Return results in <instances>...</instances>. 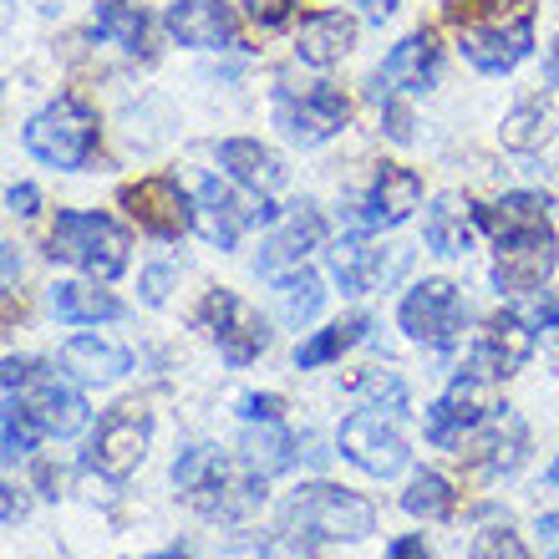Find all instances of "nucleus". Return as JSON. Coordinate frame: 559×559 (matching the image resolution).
I'll use <instances>...</instances> for the list:
<instances>
[{
	"instance_id": "obj_1",
	"label": "nucleus",
	"mask_w": 559,
	"mask_h": 559,
	"mask_svg": "<svg viewBox=\"0 0 559 559\" xmlns=\"http://www.w3.org/2000/svg\"><path fill=\"white\" fill-rule=\"evenodd\" d=\"M174 484L199 514L214 519H239L265 499V473H254L245 457L235 463V457L214 453V448H189L174 463Z\"/></svg>"
},
{
	"instance_id": "obj_2",
	"label": "nucleus",
	"mask_w": 559,
	"mask_h": 559,
	"mask_svg": "<svg viewBox=\"0 0 559 559\" xmlns=\"http://www.w3.org/2000/svg\"><path fill=\"white\" fill-rule=\"evenodd\" d=\"M453 21H463V57L478 72H514L534 51V11L519 0H453Z\"/></svg>"
},
{
	"instance_id": "obj_3",
	"label": "nucleus",
	"mask_w": 559,
	"mask_h": 559,
	"mask_svg": "<svg viewBox=\"0 0 559 559\" xmlns=\"http://www.w3.org/2000/svg\"><path fill=\"white\" fill-rule=\"evenodd\" d=\"M280 524L285 534H306V539H341V545H356L377 530V509L371 499L352 493V488L336 484H306L295 488L285 509H280Z\"/></svg>"
},
{
	"instance_id": "obj_4",
	"label": "nucleus",
	"mask_w": 559,
	"mask_h": 559,
	"mask_svg": "<svg viewBox=\"0 0 559 559\" xmlns=\"http://www.w3.org/2000/svg\"><path fill=\"white\" fill-rule=\"evenodd\" d=\"M46 254L61 260V265H76L92 280H118L128 270V229L118 219H107V214L67 209L46 235Z\"/></svg>"
},
{
	"instance_id": "obj_5",
	"label": "nucleus",
	"mask_w": 559,
	"mask_h": 559,
	"mask_svg": "<svg viewBox=\"0 0 559 559\" xmlns=\"http://www.w3.org/2000/svg\"><path fill=\"white\" fill-rule=\"evenodd\" d=\"M92 147H97V118L76 97H57L26 122V153L46 168H82Z\"/></svg>"
},
{
	"instance_id": "obj_6",
	"label": "nucleus",
	"mask_w": 559,
	"mask_h": 559,
	"mask_svg": "<svg viewBox=\"0 0 559 559\" xmlns=\"http://www.w3.org/2000/svg\"><path fill=\"white\" fill-rule=\"evenodd\" d=\"M346 118H352L346 97H341L336 87H325V82H300V87L285 82V87L275 92L280 133L300 147H316V143H325V138H336L341 128H346Z\"/></svg>"
},
{
	"instance_id": "obj_7",
	"label": "nucleus",
	"mask_w": 559,
	"mask_h": 559,
	"mask_svg": "<svg viewBox=\"0 0 559 559\" xmlns=\"http://www.w3.org/2000/svg\"><path fill=\"white\" fill-rule=\"evenodd\" d=\"M275 219V209L265 204V193L260 189H245V183H219V178H209L199 199H193V229L209 239V245H219V250H235L239 235L250 229V224H265Z\"/></svg>"
},
{
	"instance_id": "obj_8",
	"label": "nucleus",
	"mask_w": 559,
	"mask_h": 559,
	"mask_svg": "<svg viewBox=\"0 0 559 559\" xmlns=\"http://www.w3.org/2000/svg\"><path fill=\"white\" fill-rule=\"evenodd\" d=\"M147 438H153V413L138 407V402H122V407H112V413L97 423V432H92L87 468L97 473V478H107V484H122V478L143 463Z\"/></svg>"
},
{
	"instance_id": "obj_9",
	"label": "nucleus",
	"mask_w": 559,
	"mask_h": 559,
	"mask_svg": "<svg viewBox=\"0 0 559 559\" xmlns=\"http://www.w3.org/2000/svg\"><path fill=\"white\" fill-rule=\"evenodd\" d=\"M199 325L209 331V341L219 346L229 367H250L254 356L270 346V325L235 290H209L204 306H199Z\"/></svg>"
},
{
	"instance_id": "obj_10",
	"label": "nucleus",
	"mask_w": 559,
	"mask_h": 559,
	"mask_svg": "<svg viewBox=\"0 0 559 559\" xmlns=\"http://www.w3.org/2000/svg\"><path fill=\"white\" fill-rule=\"evenodd\" d=\"M559 265V245L549 224H534V229H519V235L499 239V260H493V285L499 295H530L539 290Z\"/></svg>"
},
{
	"instance_id": "obj_11",
	"label": "nucleus",
	"mask_w": 559,
	"mask_h": 559,
	"mask_svg": "<svg viewBox=\"0 0 559 559\" xmlns=\"http://www.w3.org/2000/svg\"><path fill=\"white\" fill-rule=\"evenodd\" d=\"M402 331L423 346H453L457 341V325H463V300H457V285L453 280H423L417 290H407L397 310Z\"/></svg>"
},
{
	"instance_id": "obj_12",
	"label": "nucleus",
	"mask_w": 559,
	"mask_h": 559,
	"mask_svg": "<svg viewBox=\"0 0 559 559\" xmlns=\"http://www.w3.org/2000/svg\"><path fill=\"white\" fill-rule=\"evenodd\" d=\"M341 453L352 457L361 473H371V478H397L407 463H413V453H407V442H402V432L386 417L377 413H356L341 423Z\"/></svg>"
},
{
	"instance_id": "obj_13",
	"label": "nucleus",
	"mask_w": 559,
	"mask_h": 559,
	"mask_svg": "<svg viewBox=\"0 0 559 559\" xmlns=\"http://www.w3.org/2000/svg\"><path fill=\"white\" fill-rule=\"evenodd\" d=\"M122 209L147 229L153 239H183L193 229V199L174 178H138L122 189Z\"/></svg>"
},
{
	"instance_id": "obj_14",
	"label": "nucleus",
	"mask_w": 559,
	"mask_h": 559,
	"mask_svg": "<svg viewBox=\"0 0 559 559\" xmlns=\"http://www.w3.org/2000/svg\"><path fill=\"white\" fill-rule=\"evenodd\" d=\"M488 386H493V382H484V377L463 371V377H457V382L448 386L432 407H427V438L438 442V448H463V432L484 427L488 413H499Z\"/></svg>"
},
{
	"instance_id": "obj_15",
	"label": "nucleus",
	"mask_w": 559,
	"mask_h": 559,
	"mask_svg": "<svg viewBox=\"0 0 559 559\" xmlns=\"http://www.w3.org/2000/svg\"><path fill=\"white\" fill-rule=\"evenodd\" d=\"M407 260L413 254L407 250H371L361 235H341L336 245H331V275H336V285L346 295H367V290H382V285H392V280L407 270Z\"/></svg>"
},
{
	"instance_id": "obj_16",
	"label": "nucleus",
	"mask_w": 559,
	"mask_h": 559,
	"mask_svg": "<svg viewBox=\"0 0 559 559\" xmlns=\"http://www.w3.org/2000/svg\"><path fill=\"white\" fill-rule=\"evenodd\" d=\"M530 352H534L530 321L514 316V310H499V316L484 325V336H478V346H473L463 371L484 377V382H503V377H514V371L530 361Z\"/></svg>"
},
{
	"instance_id": "obj_17",
	"label": "nucleus",
	"mask_w": 559,
	"mask_h": 559,
	"mask_svg": "<svg viewBox=\"0 0 559 559\" xmlns=\"http://www.w3.org/2000/svg\"><path fill=\"white\" fill-rule=\"evenodd\" d=\"M21 413H26L31 423H36V432H46V438H76V432L87 427L92 407H87V397H82L76 386H67L61 377H36V371H31Z\"/></svg>"
},
{
	"instance_id": "obj_18",
	"label": "nucleus",
	"mask_w": 559,
	"mask_h": 559,
	"mask_svg": "<svg viewBox=\"0 0 559 559\" xmlns=\"http://www.w3.org/2000/svg\"><path fill=\"white\" fill-rule=\"evenodd\" d=\"M417 204H423V178L402 163H382L367 199H361V224L367 229H397V224L413 219Z\"/></svg>"
},
{
	"instance_id": "obj_19",
	"label": "nucleus",
	"mask_w": 559,
	"mask_h": 559,
	"mask_svg": "<svg viewBox=\"0 0 559 559\" xmlns=\"http://www.w3.org/2000/svg\"><path fill=\"white\" fill-rule=\"evenodd\" d=\"M438 72H442L438 46H432V36H427V31H417V36H407V41L392 46V57L382 61V72H377L371 92H377V97H386L392 87H402V92H427L432 82H438Z\"/></svg>"
},
{
	"instance_id": "obj_20",
	"label": "nucleus",
	"mask_w": 559,
	"mask_h": 559,
	"mask_svg": "<svg viewBox=\"0 0 559 559\" xmlns=\"http://www.w3.org/2000/svg\"><path fill=\"white\" fill-rule=\"evenodd\" d=\"M321 239H325L321 214L300 204L290 219H285L275 235L265 239V250H260V275H285V270H295L310 250H316V245H321Z\"/></svg>"
},
{
	"instance_id": "obj_21",
	"label": "nucleus",
	"mask_w": 559,
	"mask_h": 559,
	"mask_svg": "<svg viewBox=\"0 0 559 559\" xmlns=\"http://www.w3.org/2000/svg\"><path fill=\"white\" fill-rule=\"evenodd\" d=\"M168 31L183 46H199V51L235 46V26H229V11L219 0H178V5H168Z\"/></svg>"
},
{
	"instance_id": "obj_22",
	"label": "nucleus",
	"mask_w": 559,
	"mask_h": 559,
	"mask_svg": "<svg viewBox=\"0 0 559 559\" xmlns=\"http://www.w3.org/2000/svg\"><path fill=\"white\" fill-rule=\"evenodd\" d=\"M356 46V21L346 11H316L300 21V36H295V51L310 67H336L346 51Z\"/></svg>"
},
{
	"instance_id": "obj_23",
	"label": "nucleus",
	"mask_w": 559,
	"mask_h": 559,
	"mask_svg": "<svg viewBox=\"0 0 559 559\" xmlns=\"http://www.w3.org/2000/svg\"><path fill=\"white\" fill-rule=\"evenodd\" d=\"M473 214L468 199H457V193H442V199H432V209H427L423 219V239L427 250L442 254V260H457V254L473 250Z\"/></svg>"
},
{
	"instance_id": "obj_24",
	"label": "nucleus",
	"mask_w": 559,
	"mask_h": 559,
	"mask_svg": "<svg viewBox=\"0 0 559 559\" xmlns=\"http://www.w3.org/2000/svg\"><path fill=\"white\" fill-rule=\"evenodd\" d=\"M61 371H72L76 382H118L122 371H133V356L103 336H72L61 346Z\"/></svg>"
},
{
	"instance_id": "obj_25",
	"label": "nucleus",
	"mask_w": 559,
	"mask_h": 559,
	"mask_svg": "<svg viewBox=\"0 0 559 559\" xmlns=\"http://www.w3.org/2000/svg\"><path fill=\"white\" fill-rule=\"evenodd\" d=\"M219 168L235 183H245V189H260V193H275L280 183H285V168H280V158L270 153V147H260L254 138H229V143H219Z\"/></svg>"
},
{
	"instance_id": "obj_26",
	"label": "nucleus",
	"mask_w": 559,
	"mask_h": 559,
	"mask_svg": "<svg viewBox=\"0 0 559 559\" xmlns=\"http://www.w3.org/2000/svg\"><path fill=\"white\" fill-rule=\"evenodd\" d=\"M46 306H51V316L67 321V325H97V321H118L122 316L118 295L97 290V285H82V280H61V285H51Z\"/></svg>"
},
{
	"instance_id": "obj_27",
	"label": "nucleus",
	"mask_w": 559,
	"mask_h": 559,
	"mask_svg": "<svg viewBox=\"0 0 559 559\" xmlns=\"http://www.w3.org/2000/svg\"><path fill=\"white\" fill-rule=\"evenodd\" d=\"M92 36L122 46V51H147V11L143 5H128V0H103L97 15H92Z\"/></svg>"
},
{
	"instance_id": "obj_28",
	"label": "nucleus",
	"mask_w": 559,
	"mask_h": 559,
	"mask_svg": "<svg viewBox=\"0 0 559 559\" xmlns=\"http://www.w3.org/2000/svg\"><path fill=\"white\" fill-rule=\"evenodd\" d=\"M367 331H371V316H346V321L325 325V331H316V336L295 352V367H300V371L325 367V361H336V356L352 352L356 341H367Z\"/></svg>"
},
{
	"instance_id": "obj_29",
	"label": "nucleus",
	"mask_w": 559,
	"mask_h": 559,
	"mask_svg": "<svg viewBox=\"0 0 559 559\" xmlns=\"http://www.w3.org/2000/svg\"><path fill=\"white\" fill-rule=\"evenodd\" d=\"M325 290H321V280L310 275L306 265H295L285 270V275H275V306H280V321L285 325H306L316 310H321Z\"/></svg>"
},
{
	"instance_id": "obj_30",
	"label": "nucleus",
	"mask_w": 559,
	"mask_h": 559,
	"mask_svg": "<svg viewBox=\"0 0 559 559\" xmlns=\"http://www.w3.org/2000/svg\"><path fill=\"white\" fill-rule=\"evenodd\" d=\"M478 224H488L499 239L534 229V224H549V193H503L499 204L478 214Z\"/></svg>"
},
{
	"instance_id": "obj_31",
	"label": "nucleus",
	"mask_w": 559,
	"mask_h": 559,
	"mask_svg": "<svg viewBox=\"0 0 559 559\" xmlns=\"http://www.w3.org/2000/svg\"><path fill=\"white\" fill-rule=\"evenodd\" d=\"M524 442H530V432H524V423H519L509 407H503V417L493 427H488L484 438H478V453L484 457L488 473H514L519 463H524Z\"/></svg>"
},
{
	"instance_id": "obj_32",
	"label": "nucleus",
	"mask_w": 559,
	"mask_h": 559,
	"mask_svg": "<svg viewBox=\"0 0 559 559\" xmlns=\"http://www.w3.org/2000/svg\"><path fill=\"white\" fill-rule=\"evenodd\" d=\"M549 133H555V112H549L545 103L514 107V112L503 118V128H499L503 147H519V153H534V147H545Z\"/></svg>"
},
{
	"instance_id": "obj_33",
	"label": "nucleus",
	"mask_w": 559,
	"mask_h": 559,
	"mask_svg": "<svg viewBox=\"0 0 559 559\" xmlns=\"http://www.w3.org/2000/svg\"><path fill=\"white\" fill-rule=\"evenodd\" d=\"M239 453H245V463H250L254 473H265L270 478V473H285L295 463V438L290 432H280L275 423H260V432H250Z\"/></svg>"
},
{
	"instance_id": "obj_34",
	"label": "nucleus",
	"mask_w": 559,
	"mask_h": 559,
	"mask_svg": "<svg viewBox=\"0 0 559 559\" xmlns=\"http://www.w3.org/2000/svg\"><path fill=\"white\" fill-rule=\"evenodd\" d=\"M402 509L413 519H448L453 514V484H448L442 473L423 468L413 484H407V493H402Z\"/></svg>"
},
{
	"instance_id": "obj_35",
	"label": "nucleus",
	"mask_w": 559,
	"mask_h": 559,
	"mask_svg": "<svg viewBox=\"0 0 559 559\" xmlns=\"http://www.w3.org/2000/svg\"><path fill=\"white\" fill-rule=\"evenodd\" d=\"M36 438H41V432H36V423L21 413V402L5 397V417H0V457H5V463H21V457L36 448Z\"/></svg>"
},
{
	"instance_id": "obj_36",
	"label": "nucleus",
	"mask_w": 559,
	"mask_h": 559,
	"mask_svg": "<svg viewBox=\"0 0 559 559\" xmlns=\"http://www.w3.org/2000/svg\"><path fill=\"white\" fill-rule=\"evenodd\" d=\"M468 559H530V549H524V539L514 530H484L473 539Z\"/></svg>"
},
{
	"instance_id": "obj_37",
	"label": "nucleus",
	"mask_w": 559,
	"mask_h": 559,
	"mask_svg": "<svg viewBox=\"0 0 559 559\" xmlns=\"http://www.w3.org/2000/svg\"><path fill=\"white\" fill-rule=\"evenodd\" d=\"M377 103H382L386 138H392V143H413V112H407L402 103H392V92H386V97H377Z\"/></svg>"
},
{
	"instance_id": "obj_38",
	"label": "nucleus",
	"mask_w": 559,
	"mask_h": 559,
	"mask_svg": "<svg viewBox=\"0 0 559 559\" xmlns=\"http://www.w3.org/2000/svg\"><path fill=\"white\" fill-rule=\"evenodd\" d=\"M280 413H285V402L280 397H260V392H250V397H239V417L245 423H280Z\"/></svg>"
},
{
	"instance_id": "obj_39",
	"label": "nucleus",
	"mask_w": 559,
	"mask_h": 559,
	"mask_svg": "<svg viewBox=\"0 0 559 559\" xmlns=\"http://www.w3.org/2000/svg\"><path fill=\"white\" fill-rule=\"evenodd\" d=\"M356 392H367V397H386V402H392V413L407 402V392H402V382L392 377V371H382V377H361V382H356Z\"/></svg>"
},
{
	"instance_id": "obj_40",
	"label": "nucleus",
	"mask_w": 559,
	"mask_h": 559,
	"mask_svg": "<svg viewBox=\"0 0 559 559\" xmlns=\"http://www.w3.org/2000/svg\"><path fill=\"white\" fill-rule=\"evenodd\" d=\"M168 285H174V270H168V265H153L143 275V300H147V306H163V300H168Z\"/></svg>"
},
{
	"instance_id": "obj_41",
	"label": "nucleus",
	"mask_w": 559,
	"mask_h": 559,
	"mask_svg": "<svg viewBox=\"0 0 559 559\" xmlns=\"http://www.w3.org/2000/svg\"><path fill=\"white\" fill-rule=\"evenodd\" d=\"M245 5H250V15L260 26H280V21L295 11V0H245Z\"/></svg>"
},
{
	"instance_id": "obj_42",
	"label": "nucleus",
	"mask_w": 559,
	"mask_h": 559,
	"mask_svg": "<svg viewBox=\"0 0 559 559\" xmlns=\"http://www.w3.org/2000/svg\"><path fill=\"white\" fill-rule=\"evenodd\" d=\"M5 209H11V214H21V219H31V214L41 209V193L31 189V183H11V193H5Z\"/></svg>"
},
{
	"instance_id": "obj_43",
	"label": "nucleus",
	"mask_w": 559,
	"mask_h": 559,
	"mask_svg": "<svg viewBox=\"0 0 559 559\" xmlns=\"http://www.w3.org/2000/svg\"><path fill=\"white\" fill-rule=\"evenodd\" d=\"M386 559H432L423 545V534H402V539H392L386 545Z\"/></svg>"
},
{
	"instance_id": "obj_44",
	"label": "nucleus",
	"mask_w": 559,
	"mask_h": 559,
	"mask_svg": "<svg viewBox=\"0 0 559 559\" xmlns=\"http://www.w3.org/2000/svg\"><path fill=\"white\" fill-rule=\"evenodd\" d=\"M0 493H5V514H0V519H5V524H15V519L26 514V499H21V488H11V484L0 488Z\"/></svg>"
},
{
	"instance_id": "obj_45",
	"label": "nucleus",
	"mask_w": 559,
	"mask_h": 559,
	"mask_svg": "<svg viewBox=\"0 0 559 559\" xmlns=\"http://www.w3.org/2000/svg\"><path fill=\"white\" fill-rule=\"evenodd\" d=\"M539 534H545V545H549V559H559V514L539 519Z\"/></svg>"
},
{
	"instance_id": "obj_46",
	"label": "nucleus",
	"mask_w": 559,
	"mask_h": 559,
	"mask_svg": "<svg viewBox=\"0 0 559 559\" xmlns=\"http://www.w3.org/2000/svg\"><path fill=\"white\" fill-rule=\"evenodd\" d=\"M356 5H361V11H367L371 21H386V15L397 11V0H356Z\"/></svg>"
},
{
	"instance_id": "obj_47",
	"label": "nucleus",
	"mask_w": 559,
	"mask_h": 559,
	"mask_svg": "<svg viewBox=\"0 0 559 559\" xmlns=\"http://www.w3.org/2000/svg\"><path fill=\"white\" fill-rule=\"evenodd\" d=\"M545 82L549 87H559V41L549 46V57H545Z\"/></svg>"
},
{
	"instance_id": "obj_48",
	"label": "nucleus",
	"mask_w": 559,
	"mask_h": 559,
	"mask_svg": "<svg viewBox=\"0 0 559 559\" xmlns=\"http://www.w3.org/2000/svg\"><path fill=\"white\" fill-rule=\"evenodd\" d=\"M15 275H21V260H15V245H5V285H15Z\"/></svg>"
},
{
	"instance_id": "obj_49",
	"label": "nucleus",
	"mask_w": 559,
	"mask_h": 559,
	"mask_svg": "<svg viewBox=\"0 0 559 559\" xmlns=\"http://www.w3.org/2000/svg\"><path fill=\"white\" fill-rule=\"evenodd\" d=\"M549 488H559V457L549 463Z\"/></svg>"
},
{
	"instance_id": "obj_50",
	"label": "nucleus",
	"mask_w": 559,
	"mask_h": 559,
	"mask_svg": "<svg viewBox=\"0 0 559 559\" xmlns=\"http://www.w3.org/2000/svg\"><path fill=\"white\" fill-rule=\"evenodd\" d=\"M147 559H189V555H178V549H163V555H147Z\"/></svg>"
},
{
	"instance_id": "obj_51",
	"label": "nucleus",
	"mask_w": 559,
	"mask_h": 559,
	"mask_svg": "<svg viewBox=\"0 0 559 559\" xmlns=\"http://www.w3.org/2000/svg\"><path fill=\"white\" fill-rule=\"evenodd\" d=\"M46 5H57V0H46Z\"/></svg>"
}]
</instances>
